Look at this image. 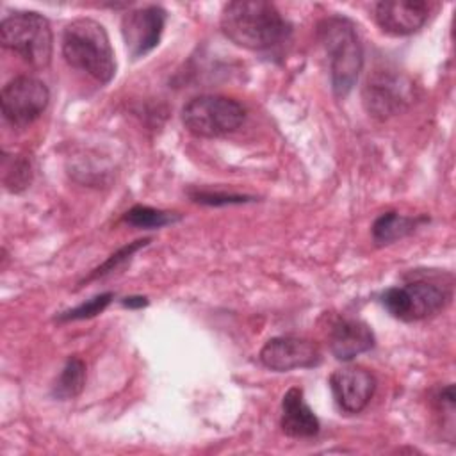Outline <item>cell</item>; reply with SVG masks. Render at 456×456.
Returning a JSON list of instances; mask_svg holds the SVG:
<instances>
[{"label": "cell", "instance_id": "cell-1", "mask_svg": "<svg viewBox=\"0 0 456 456\" xmlns=\"http://www.w3.org/2000/svg\"><path fill=\"white\" fill-rule=\"evenodd\" d=\"M221 30L237 46L262 52L281 45L290 25L271 2L237 0L223 7Z\"/></svg>", "mask_w": 456, "mask_h": 456}, {"label": "cell", "instance_id": "cell-2", "mask_svg": "<svg viewBox=\"0 0 456 456\" xmlns=\"http://www.w3.org/2000/svg\"><path fill=\"white\" fill-rule=\"evenodd\" d=\"M62 55L71 68L87 73L100 84L110 82L116 73L107 30L91 18H78L64 27Z\"/></svg>", "mask_w": 456, "mask_h": 456}, {"label": "cell", "instance_id": "cell-3", "mask_svg": "<svg viewBox=\"0 0 456 456\" xmlns=\"http://www.w3.org/2000/svg\"><path fill=\"white\" fill-rule=\"evenodd\" d=\"M319 39L330 57L331 87L338 98L349 94L363 66V50L354 25L340 16L319 23Z\"/></svg>", "mask_w": 456, "mask_h": 456}, {"label": "cell", "instance_id": "cell-4", "mask_svg": "<svg viewBox=\"0 0 456 456\" xmlns=\"http://www.w3.org/2000/svg\"><path fill=\"white\" fill-rule=\"evenodd\" d=\"M2 46L18 53L28 66L43 69L52 61V28L48 20L34 11L9 14L0 23Z\"/></svg>", "mask_w": 456, "mask_h": 456}, {"label": "cell", "instance_id": "cell-5", "mask_svg": "<svg viewBox=\"0 0 456 456\" xmlns=\"http://www.w3.org/2000/svg\"><path fill=\"white\" fill-rule=\"evenodd\" d=\"M246 118L244 107L228 96L201 94L182 109L183 126L196 137H223L235 132Z\"/></svg>", "mask_w": 456, "mask_h": 456}, {"label": "cell", "instance_id": "cell-6", "mask_svg": "<svg viewBox=\"0 0 456 456\" xmlns=\"http://www.w3.org/2000/svg\"><path fill=\"white\" fill-rule=\"evenodd\" d=\"M451 292L433 281H411L403 287H390L381 294L385 310L401 321H420L444 310Z\"/></svg>", "mask_w": 456, "mask_h": 456}, {"label": "cell", "instance_id": "cell-7", "mask_svg": "<svg viewBox=\"0 0 456 456\" xmlns=\"http://www.w3.org/2000/svg\"><path fill=\"white\" fill-rule=\"evenodd\" d=\"M362 100L370 116L387 119L411 103L413 84L406 75L395 69H376L365 80Z\"/></svg>", "mask_w": 456, "mask_h": 456}, {"label": "cell", "instance_id": "cell-8", "mask_svg": "<svg viewBox=\"0 0 456 456\" xmlns=\"http://www.w3.org/2000/svg\"><path fill=\"white\" fill-rule=\"evenodd\" d=\"M50 100L48 87L34 77H16L7 82L0 94L4 118L12 126H27L36 121Z\"/></svg>", "mask_w": 456, "mask_h": 456}, {"label": "cell", "instance_id": "cell-9", "mask_svg": "<svg viewBox=\"0 0 456 456\" xmlns=\"http://www.w3.org/2000/svg\"><path fill=\"white\" fill-rule=\"evenodd\" d=\"M166 18V11L159 5L139 7L123 14L121 36L132 59L144 57L159 45Z\"/></svg>", "mask_w": 456, "mask_h": 456}, {"label": "cell", "instance_id": "cell-10", "mask_svg": "<svg viewBox=\"0 0 456 456\" xmlns=\"http://www.w3.org/2000/svg\"><path fill=\"white\" fill-rule=\"evenodd\" d=\"M260 362L276 372L315 367L321 362L319 347L301 337H274L260 349Z\"/></svg>", "mask_w": 456, "mask_h": 456}, {"label": "cell", "instance_id": "cell-11", "mask_svg": "<svg viewBox=\"0 0 456 456\" xmlns=\"http://www.w3.org/2000/svg\"><path fill=\"white\" fill-rule=\"evenodd\" d=\"M330 387L340 410L346 413L362 411L376 390V378L363 367L347 365L330 376Z\"/></svg>", "mask_w": 456, "mask_h": 456}, {"label": "cell", "instance_id": "cell-12", "mask_svg": "<svg viewBox=\"0 0 456 456\" xmlns=\"http://www.w3.org/2000/svg\"><path fill=\"white\" fill-rule=\"evenodd\" d=\"M429 16V5L422 0H387L374 7L376 23L392 36H410L417 32Z\"/></svg>", "mask_w": 456, "mask_h": 456}, {"label": "cell", "instance_id": "cell-13", "mask_svg": "<svg viewBox=\"0 0 456 456\" xmlns=\"http://www.w3.org/2000/svg\"><path fill=\"white\" fill-rule=\"evenodd\" d=\"M372 347L374 333L358 319H340L330 331V349L337 360L349 362Z\"/></svg>", "mask_w": 456, "mask_h": 456}, {"label": "cell", "instance_id": "cell-14", "mask_svg": "<svg viewBox=\"0 0 456 456\" xmlns=\"http://www.w3.org/2000/svg\"><path fill=\"white\" fill-rule=\"evenodd\" d=\"M281 429L292 438H310L319 433V419L306 404L303 390L292 387L281 401Z\"/></svg>", "mask_w": 456, "mask_h": 456}, {"label": "cell", "instance_id": "cell-15", "mask_svg": "<svg viewBox=\"0 0 456 456\" xmlns=\"http://www.w3.org/2000/svg\"><path fill=\"white\" fill-rule=\"evenodd\" d=\"M419 219L399 216L395 212H387L379 216L372 224V239L376 244H392L397 239L406 237L417 226Z\"/></svg>", "mask_w": 456, "mask_h": 456}, {"label": "cell", "instance_id": "cell-16", "mask_svg": "<svg viewBox=\"0 0 456 456\" xmlns=\"http://www.w3.org/2000/svg\"><path fill=\"white\" fill-rule=\"evenodd\" d=\"M84 383H86V363L78 356H71L68 358L59 378L55 379L52 394L53 397H59V399H71L82 392Z\"/></svg>", "mask_w": 456, "mask_h": 456}, {"label": "cell", "instance_id": "cell-17", "mask_svg": "<svg viewBox=\"0 0 456 456\" xmlns=\"http://www.w3.org/2000/svg\"><path fill=\"white\" fill-rule=\"evenodd\" d=\"M178 219H180V216L175 214V212L151 208V207H142V205L132 207L123 216V221L130 226H135V228H162V226L171 224Z\"/></svg>", "mask_w": 456, "mask_h": 456}, {"label": "cell", "instance_id": "cell-18", "mask_svg": "<svg viewBox=\"0 0 456 456\" xmlns=\"http://www.w3.org/2000/svg\"><path fill=\"white\" fill-rule=\"evenodd\" d=\"M32 178L30 171V162L25 157H12L7 159L4 157V185L11 192H20L23 191Z\"/></svg>", "mask_w": 456, "mask_h": 456}, {"label": "cell", "instance_id": "cell-19", "mask_svg": "<svg viewBox=\"0 0 456 456\" xmlns=\"http://www.w3.org/2000/svg\"><path fill=\"white\" fill-rule=\"evenodd\" d=\"M110 299H112V294H110V292L98 294V296L91 297L89 301L78 305L77 308L64 312L62 315H59V319H61V321H77V319H89V317H94V315L102 314V312L107 308V305L110 303Z\"/></svg>", "mask_w": 456, "mask_h": 456}, {"label": "cell", "instance_id": "cell-20", "mask_svg": "<svg viewBox=\"0 0 456 456\" xmlns=\"http://www.w3.org/2000/svg\"><path fill=\"white\" fill-rule=\"evenodd\" d=\"M150 242V239H142V240H135V242H132V244H128V246H125V248H121L119 251H116L114 255H110V258L109 260H105L98 269H94V273L87 278V280H93V278H98V276H103V274H107V273H110V271H114L121 262H125V260H128L139 248H142V246H146Z\"/></svg>", "mask_w": 456, "mask_h": 456}, {"label": "cell", "instance_id": "cell-21", "mask_svg": "<svg viewBox=\"0 0 456 456\" xmlns=\"http://www.w3.org/2000/svg\"><path fill=\"white\" fill-rule=\"evenodd\" d=\"M194 201L205 205H230V203H244L246 196L240 194H219V192H196L192 194Z\"/></svg>", "mask_w": 456, "mask_h": 456}, {"label": "cell", "instance_id": "cell-22", "mask_svg": "<svg viewBox=\"0 0 456 456\" xmlns=\"http://www.w3.org/2000/svg\"><path fill=\"white\" fill-rule=\"evenodd\" d=\"M148 301L146 297H141V296H134V297H125L123 299V305L128 306V308H139V306H144Z\"/></svg>", "mask_w": 456, "mask_h": 456}]
</instances>
